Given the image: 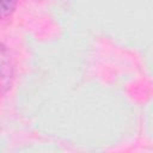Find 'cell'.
<instances>
[{"label":"cell","instance_id":"obj_2","mask_svg":"<svg viewBox=\"0 0 153 153\" xmlns=\"http://www.w3.org/2000/svg\"><path fill=\"white\" fill-rule=\"evenodd\" d=\"M17 6V0H0V19H7L12 16Z\"/></svg>","mask_w":153,"mask_h":153},{"label":"cell","instance_id":"obj_1","mask_svg":"<svg viewBox=\"0 0 153 153\" xmlns=\"http://www.w3.org/2000/svg\"><path fill=\"white\" fill-rule=\"evenodd\" d=\"M14 80V60L8 48L0 43V97L12 86Z\"/></svg>","mask_w":153,"mask_h":153}]
</instances>
